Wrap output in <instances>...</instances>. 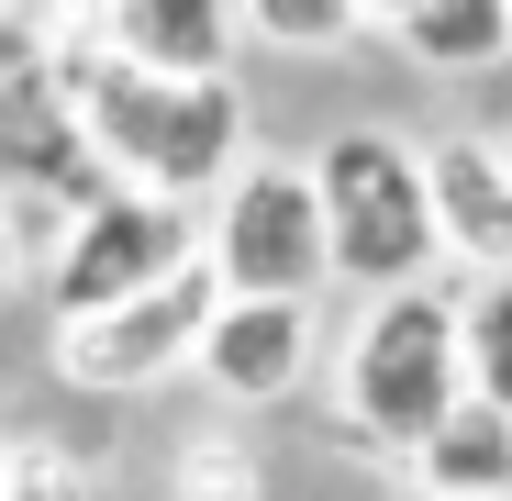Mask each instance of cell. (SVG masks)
I'll return each mask as SVG.
<instances>
[{
	"label": "cell",
	"instance_id": "obj_1",
	"mask_svg": "<svg viewBox=\"0 0 512 501\" xmlns=\"http://www.w3.org/2000/svg\"><path fill=\"white\" fill-rule=\"evenodd\" d=\"M56 101H67L78 145L101 156L112 190L179 201V212H201L234 167L256 156L234 78H145V67L112 56V34L90 12H56Z\"/></svg>",
	"mask_w": 512,
	"mask_h": 501
},
{
	"label": "cell",
	"instance_id": "obj_2",
	"mask_svg": "<svg viewBox=\"0 0 512 501\" xmlns=\"http://www.w3.org/2000/svg\"><path fill=\"white\" fill-rule=\"evenodd\" d=\"M468 401V357H457V279H412L390 301H368L334 346V424L368 457L412 468V446Z\"/></svg>",
	"mask_w": 512,
	"mask_h": 501
},
{
	"label": "cell",
	"instance_id": "obj_3",
	"mask_svg": "<svg viewBox=\"0 0 512 501\" xmlns=\"http://www.w3.org/2000/svg\"><path fill=\"white\" fill-rule=\"evenodd\" d=\"M312 190H323V234H334V290H412L446 279L435 257V201H423V145L390 123H334L312 145Z\"/></svg>",
	"mask_w": 512,
	"mask_h": 501
},
{
	"label": "cell",
	"instance_id": "obj_4",
	"mask_svg": "<svg viewBox=\"0 0 512 501\" xmlns=\"http://www.w3.org/2000/svg\"><path fill=\"white\" fill-rule=\"evenodd\" d=\"M201 268L223 279V301H323L334 290V234H323L312 156H268L256 145L234 167L201 201Z\"/></svg>",
	"mask_w": 512,
	"mask_h": 501
},
{
	"label": "cell",
	"instance_id": "obj_5",
	"mask_svg": "<svg viewBox=\"0 0 512 501\" xmlns=\"http://www.w3.org/2000/svg\"><path fill=\"white\" fill-rule=\"evenodd\" d=\"M0 201H56V223L112 201L101 156L56 101V12H0Z\"/></svg>",
	"mask_w": 512,
	"mask_h": 501
},
{
	"label": "cell",
	"instance_id": "obj_6",
	"mask_svg": "<svg viewBox=\"0 0 512 501\" xmlns=\"http://www.w3.org/2000/svg\"><path fill=\"white\" fill-rule=\"evenodd\" d=\"M190 257H201V212L145 201V190H112V201H90V212H67V223H56L45 301H56V323H90V312L145 301L156 279H179Z\"/></svg>",
	"mask_w": 512,
	"mask_h": 501
},
{
	"label": "cell",
	"instance_id": "obj_7",
	"mask_svg": "<svg viewBox=\"0 0 512 501\" xmlns=\"http://www.w3.org/2000/svg\"><path fill=\"white\" fill-rule=\"evenodd\" d=\"M223 312V279L190 257L179 279H156L145 301L123 312H90V323H56V379L67 390H101V401H134V390H167L201 368V334Z\"/></svg>",
	"mask_w": 512,
	"mask_h": 501
},
{
	"label": "cell",
	"instance_id": "obj_8",
	"mask_svg": "<svg viewBox=\"0 0 512 501\" xmlns=\"http://www.w3.org/2000/svg\"><path fill=\"white\" fill-rule=\"evenodd\" d=\"M312 357H323V312H312V301H223L190 379H201L223 412H279V401L312 379Z\"/></svg>",
	"mask_w": 512,
	"mask_h": 501
},
{
	"label": "cell",
	"instance_id": "obj_9",
	"mask_svg": "<svg viewBox=\"0 0 512 501\" xmlns=\"http://www.w3.org/2000/svg\"><path fill=\"white\" fill-rule=\"evenodd\" d=\"M423 201H435L446 279H512V145L435 134L423 145Z\"/></svg>",
	"mask_w": 512,
	"mask_h": 501
},
{
	"label": "cell",
	"instance_id": "obj_10",
	"mask_svg": "<svg viewBox=\"0 0 512 501\" xmlns=\"http://www.w3.org/2000/svg\"><path fill=\"white\" fill-rule=\"evenodd\" d=\"M90 23L145 78H234V45H245V23L223 12V0H101Z\"/></svg>",
	"mask_w": 512,
	"mask_h": 501
},
{
	"label": "cell",
	"instance_id": "obj_11",
	"mask_svg": "<svg viewBox=\"0 0 512 501\" xmlns=\"http://www.w3.org/2000/svg\"><path fill=\"white\" fill-rule=\"evenodd\" d=\"M368 34L435 78H479V67H512V0H379Z\"/></svg>",
	"mask_w": 512,
	"mask_h": 501
},
{
	"label": "cell",
	"instance_id": "obj_12",
	"mask_svg": "<svg viewBox=\"0 0 512 501\" xmlns=\"http://www.w3.org/2000/svg\"><path fill=\"white\" fill-rule=\"evenodd\" d=\"M401 479H412V501H512V412L501 401H457L412 446Z\"/></svg>",
	"mask_w": 512,
	"mask_h": 501
},
{
	"label": "cell",
	"instance_id": "obj_13",
	"mask_svg": "<svg viewBox=\"0 0 512 501\" xmlns=\"http://www.w3.org/2000/svg\"><path fill=\"white\" fill-rule=\"evenodd\" d=\"M457 357H468V401L512 412V279H457Z\"/></svg>",
	"mask_w": 512,
	"mask_h": 501
},
{
	"label": "cell",
	"instance_id": "obj_14",
	"mask_svg": "<svg viewBox=\"0 0 512 501\" xmlns=\"http://www.w3.org/2000/svg\"><path fill=\"white\" fill-rule=\"evenodd\" d=\"M234 23H245V45H279V56H334L368 34L357 0H245Z\"/></svg>",
	"mask_w": 512,
	"mask_h": 501
},
{
	"label": "cell",
	"instance_id": "obj_15",
	"mask_svg": "<svg viewBox=\"0 0 512 501\" xmlns=\"http://www.w3.org/2000/svg\"><path fill=\"white\" fill-rule=\"evenodd\" d=\"M167 501H268V468H256L234 435H190L179 468H167Z\"/></svg>",
	"mask_w": 512,
	"mask_h": 501
},
{
	"label": "cell",
	"instance_id": "obj_16",
	"mask_svg": "<svg viewBox=\"0 0 512 501\" xmlns=\"http://www.w3.org/2000/svg\"><path fill=\"white\" fill-rule=\"evenodd\" d=\"M12 501H101V479L56 435H12Z\"/></svg>",
	"mask_w": 512,
	"mask_h": 501
},
{
	"label": "cell",
	"instance_id": "obj_17",
	"mask_svg": "<svg viewBox=\"0 0 512 501\" xmlns=\"http://www.w3.org/2000/svg\"><path fill=\"white\" fill-rule=\"evenodd\" d=\"M23 279H34V268H23V201H0V312L23 301Z\"/></svg>",
	"mask_w": 512,
	"mask_h": 501
},
{
	"label": "cell",
	"instance_id": "obj_18",
	"mask_svg": "<svg viewBox=\"0 0 512 501\" xmlns=\"http://www.w3.org/2000/svg\"><path fill=\"white\" fill-rule=\"evenodd\" d=\"M0 501H12V435H0Z\"/></svg>",
	"mask_w": 512,
	"mask_h": 501
}]
</instances>
